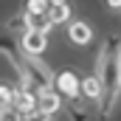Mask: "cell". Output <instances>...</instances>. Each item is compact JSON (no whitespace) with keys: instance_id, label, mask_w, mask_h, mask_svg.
Segmentation results:
<instances>
[{"instance_id":"15","label":"cell","mask_w":121,"mask_h":121,"mask_svg":"<svg viewBox=\"0 0 121 121\" xmlns=\"http://www.w3.org/2000/svg\"><path fill=\"white\" fill-rule=\"evenodd\" d=\"M39 121H48V116H42V118H39Z\"/></svg>"},{"instance_id":"1","label":"cell","mask_w":121,"mask_h":121,"mask_svg":"<svg viewBox=\"0 0 121 121\" xmlns=\"http://www.w3.org/2000/svg\"><path fill=\"white\" fill-rule=\"evenodd\" d=\"M96 76L104 87L101 116H110V110H113V104L121 93V39L101 45V54H99V62H96Z\"/></svg>"},{"instance_id":"2","label":"cell","mask_w":121,"mask_h":121,"mask_svg":"<svg viewBox=\"0 0 121 121\" xmlns=\"http://www.w3.org/2000/svg\"><path fill=\"white\" fill-rule=\"evenodd\" d=\"M20 48H23V54H45V48H48V34L45 31H34V28H26L23 31V37H20Z\"/></svg>"},{"instance_id":"13","label":"cell","mask_w":121,"mask_h":121,"mask_svg":"<svg viewBox=\"0 0 121 121\" xmlns=\"http://www.w3.org/2000/svg\"><path fill=\"white\" fill-rule=\"evenodd\" d=\"M107 6L110 9H121V0H107Z\"/></svg>"},{"instance_id":"14","label":"cell","mask_w":121,"mask_h":121,"mask_svg":"<svg viewBox=\"0 0 121 121\" xmlns=\"http://www.w3.org/2000/svg\"><path fill=\"white\" fill-rule=\"evenodd\" d=\"M48 3H51V6H56V3H68V0H48Z\"/></svg>"},{"instance_id":"7","label":"cell","mask_w":121,"mask_h":121,"mask_svg":"<svg viewBox=\"0 0 121 121\" xmlns=\"http://www.w3.org/2000/svg\"><path fill=\"white\" fill-rule=\"evenodd\" d=\"M68 37H70L76 45H87L93 39V28L87 23H82V20H73V23L68 26Z\"/></svg>"},{"instance_id":"9","label":"cell","mask_w":121,"mask_h":121,"mask_svg":"<svg viewBox=\"0 0 121 121\" xmlns=\"http://www.w3.org/2000/svg\"><path fill=\"white\" fill-rule=\"evenodd\" d=\"M48 17H51L54 26H56V23H68V20H70V6H68V3L51 6V9H48Z\"/></svg>"},{"instance_id":"11","label":"cell","mask_w":121,"mask_h":121,"mask_svg":"<svg viewBox=\"0 0 121 121\" xmlns=\"http://www.w3.org/2000/svg\"><path fill=\"white\" fill-rule=\"evenodd\" d=\"M0 121H23V113L11 104V107H0Z\"/></svg>"},{"instance_id":"12","label":"cell","mask_w":121,"mask_h":121,"mask_svg":"<svg viewBox=\"0 0 121 121\" xmlns=\"http://www.w3.org/2000/svg\"><path fill=\"white\" fill-rule=\"evenodd\" d=\"M11 104H14V90L0 82V107H11Z\"/></svg>"},{"instance_id":"4","label":"cell","mask_w":121,"mask_h":121,"mask_svg":"<svg viewBox=\"0 0 121 121\" xmlns=\"http://www.w3.org/2000/svg\"><path fill=\"white\" fill-rule=\"evenodd\" d=\"M59 110V93H54L51 87L37 90V113L39 116H51Z\"/></svg>"},{"instance_id":"6","label":"cell","mask_w":121,"mask_h":121,"mask_svg":"<svg viewBox=\"0 0 121 121\" xmlns=\"http://www.w3.org/2000/svg\"><path fill=\"white\" fill-rule=\"evenodd\" d=\"M14 107H17L23 116H31V113L37 110V93H31L28 87L14 90Z\"/></svg>"},{"instance_id":"8","label":"cell","mask_w":121,"mask_h":121,"mask_svg":"<svg viewBox=\"0 0 121 121\" xmlns=\"http://www.w3.org/2000/svg\"><path fill=\"white\" fill-rule=\"evenodd\" d=\"M23 26H26V28L45 31V34H48L54 23H51V17H48V14H34V11H26V14H23Z\"/></svg>"},{"instance_id":"3","label":"cell","mask_w":121,"mask_h":121,"mask_svg":"<svg viewBox=\"0 0 121 121\" xmlns=\"http://www.w3.org/2000/svg\"><path fill=\"white\" fill-rule=\"evenodd\" d=\"M54 85H56V93L68 96V99H76V96H79V87H82L79 76H76V73H70V70H62V73H56Z\"/></svg>"},{"instance_id":"10","label":"cell","mask_w":121,"mask_h":121,"mask_svg":"<svg viewBox=\"0 0 121 121\" xmlns=\"http://www.w3.org/2000/svg\"><path fill=\"white\" fill-rule=\"evenodd\" d=\"M48 9H51L48 0H28L26 3V11H34V14H48Z\"/></svg>"},{"instance_id":"5","label":"cell","mask_w":121,"mask_h":121,"mask_svg":"<svg viewBox=\"0 0 121 121\" xmlns=\"http://www.w3.org/2000/svg\"><path fill=\"white\" fill-rule=\"evenodd\" d=\"M79 93H82L85 99H90V101H101V99H104V87H101V82H99V76H96V73H90V76H85V79H82Z\"/></svg>"}]
</instances>
